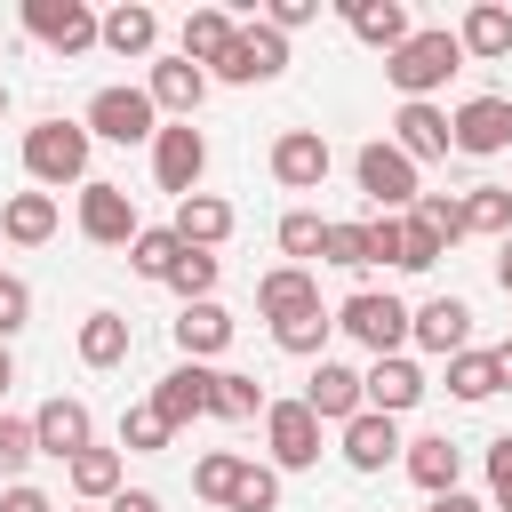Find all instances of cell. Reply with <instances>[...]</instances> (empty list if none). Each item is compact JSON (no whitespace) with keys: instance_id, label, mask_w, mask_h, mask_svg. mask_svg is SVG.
<instances>
[{"instance_id":"obj_1","label":"cell","mask_w":512,"mask_h":512,"mask_svg":"<svg viewBox=\"0 0 512 512\" xmlns=\"http://www.w3.org/2000/svg\"><path fill=\"white\" fill-rule=\"evenodd\" d=\"M456 64H464V48H456V32H448V24H432V32H408V40L384 56V72H392V88H400L408 104H424V96H432V88H440Z\"/></svg>"},{"instance_id":"obj_2","label":"cell","mask_w":512,"mask_h":512,"mask_svg":"<svg viewBox=\"0 0 512 512\" xmlns=\"http://www.w3.org/2000/svg\"><path fill=\"white\" fill-rule=\"evenodd\" d=\"M24 168H32L40 184H80V176H88V128H72V120L24 128Z\"/></svg>"},{"instance_id":"obj_3","label":"cell","mask_w":512,"mask_h":512,"mask_svg":"<svg viewBox=\"0 0 512 512\" xmlns=\"http://www.w3.org/2000/svg\"><path fill=\"white\" fill-rule=\"evenodd\" d=\"M336 328H344V336H360L376 360H392V344L408 336V304H400V296H376V288H360V296H344Z\"/></svg>"},{"instance_id":"obj_4","label":"cell","mask_w":512,"mask_h":512,"mask_svg":"<svg viewBox=\"0 0 512 512\" xmlns=\"http://www.w3.org/2000/svg\"><path fill=\"white\" fill-rule=\"evenodd\" d=\"M200 168H208V144H200V128H192V120H176V128H152V176H160V192L192 200Z\"/></svg>"},{"instance_id":"obj_5","label":"cell","mask_w":512,"mask_h":512,"mask_svg":"<svg viewBox=\"0 0 512 512\" xmlns=\"http://www.w3.org/2000/svg\"><path fill=\"white\" fill-rule=\"evenodd\" d=\"M352 176H360V192H368L376 208H416V160H408L400 144H360Z\"/></svg>"},{"instance_id":"obj_6","label":"cell","mask_w":512,"mask_h":512,"mask_svg":"<svg viewBox=\"0 0 512 512\" xmlns=\"http://www.w3.org/2000/svg\"><path fill=\"white\" fill-rule=\"evenodd\" d=\"M264 440H272V464H280V472L320 464V416H312L304 400H272V408H264Z\"/></svg>"},{"instance_id":"obj_7","label":"cell","mask_w":512,"mask_h":512,"mask_svg":"<svg viewBox=\"0 0 512 512\" xmlns=\"http://www.w3.org/2000/svg\"><path fill=\"white\" fill-rule=\"evenodd\" d=\"M88 136H104V144H144V136H152V96H144V88H96Z\"/></svg>"},{"instance_id":"obj_8","label":"cell","mask_w":512,"mask_h":512,"mask_svg":"<svg viewBox=\"0 0 512 512\" xmlns=\"http://www.w3.org/2000/svg\"><path fill=\"white\" fill-rule=\"evenodd\" d=\"M80 232H88L96 248H128L144 224H136V200H128L120 184H80Z\"/></svg>"},{"instance_id":"obj_9","label":"cell","mask_w":512,"mask_h":512,"mask_svg":"<svg viewBox=\"0 0 512 512\" xmlns=\"http://www.w3.org/2000/svg\"><path fill=\"white\" fill-rule=\"evenodd\" d=\"M448 144H456V152H472V160L512 152V104H504V96H472V104L448 120Z\"/></svg>"},{"instance_id":"obj_10","label":"cell","mask_w":512,"mask_h":512,"mask_svg":"<svg viewBox=\"0 0 512 512\" xmlns=\"http://www.w3.org/2000/svg\"><path fill=\"white\" fill-rule=\"evenodd\" d=\"M24 32L48 40V48H64V56L96 48V16H88L80 0H24Z\"/></svg>"},{"instance_id":"obj_11","label":"cell","mask_w":512,"mask_h":512,"mask_svg":"<svg viewBox=\"0 0 512 512\" xmlns=\"http://www.w3.org/2000/svg\"><path fill=\"white\" fill-rule=\"evenodd\" d=\"M280 64H288V40H280L272 24H248V32H232V48L216 56V80H240V88H248V80H272Z\"/></svg>"},{"instance_id":"obj_12","label":"cell","mask_w":512,"mask_h":512,"mask_svg":"<svg viewBox=\"0 0 512 512\" xmlns=\"http://www.w3.org/2000/svg\"><path fill=\"white\" fill-rule=\"evenodd\" d=\"M272 176H280L288 192H312V184L328 176V136H320V128H288V136L272 144Z\"/></svg>"},{"instance_id":"obj_13","label":"cell","mask_w":512,"mask_h":512,"mask_svg":"<svg viewBox=\"0 0 512 512\" xmlns=\"http://www.w3.org/2000/svg\"><path fill=\"white\" fill-rule=\"evenodd\" d=\"M256 312L280 328V320H296V312H320V280L304 272V264H280V272H264L256 280Z\"/></svg>"},{"instance_id":"obj_14","label":"cell","mask_w":512,"mask_h":512,"mask_svg":"<svg viewBox=\"0 0 512 512\" xmlns=\"http://www.w3.org/2000/svg\"><path fill=\"white\" fill-rule=\"evenodd\" d=\"M424 400V368L416 360H376L368 376H360V408H376V416H400V408H416Z\"/></svg>"},{"instance_id":"obj_15","label":"cell","mask_w":512,"mask_h":512,"mask_svg":"<svg viewBox=\"0 0 512 512\" xmlns=\"http://www.w3.org/2000/svg\"><path fill=\"white\" fill-rule=\"evenodd\" d=\"M408 336L424 344V352H464V336H472V304H456V296H432L424 312H408Z\"/></svg>"},{"instance_id":"obj_16","label":"cell","mask_w":512,"mask_h":512,"mask_svg":"<svg viewBox=\"0 0 512 512\" xmlns=\"http://www.w3.org/2000/svg\"><path fill=\"white\" fill-rule=\"evenodd\" d=\"M152 416L176 432V424H192V416H208V368L200 360H184V368H168L160 376V392H152Z\"/></svg>"},{"instance_id":"obj_17","label":"cell","mask_w":512,"mask_h":512,"mask_svg":"<svg viewBox=\"0 0 512 512\" xmlns=\"http://www.w3.org/2000/svg\"><path fill=\"white\" fill-rule=\"evenodd\" d=\"M152 112H176V120H192L200 112V96H208V72L200 64H184V56H168V64H152Z\"/></svg>"},{"instance_id":"obj_18","label":"cell","mask_w":512,"mask_h":512,"mask_svg":"<svg viewBox=\"0 0 512 512\" xmlns=\"http://www.w3.org/2000/svg\"><path fill=\"white\" fill-rule=\"evenodd\" d=\"M32 448H40V456H64V464H72V456L88 448V408H80V400H48V408L32 416Z\"/></svg>"},{"instance_id":"obj_19","label":"cell","mask_w":512,"mask_h":512,"mask_svg":"<svg viewBox=\"0 0 512 512\" xmlns=\"http://www.w3.org/2000/svg\"><path fill=\"white\" fill-rule=\"evenodd\" d=\"M392 456H400V432H392V416L360 408V416L344 424V464H352V472H384Z\"/></svg>"},{"instance_id":"obj_20","label":"cell","mask_w":512,"mask_h":512,"mask_svg":"<svg viewBox=\"0 0 512 512\" xmlns=\"http://www.w3.org/2000/svg\"><path fill=\"white\" fill-rule=\"evenodd\" d=\"M456 472H464V448H456L448 432H424V440H408V480H416V488H432V496H456Z\"/></svg>"},{"instance_id":"obj_21","label":"cell","mask_w":512,"mask_h":512,"mask_svg":"<svg viewBox=\"0 0 512 512\" xmlns=\"http://www.w3.org/2000/svg\"><path fill=\"white\" fill-rule=\"evenodd\" d=\"M168 232H176L184 248H200V256H208V248L232 232V208H224L216 192H192V200H176V224H168Z\"/></svg>"},{"instance_id":"obj_22","label":"cell","mask_w":512,"mask_h":512,"mask_svg":"<svg viewBox=\"0 0 512 512\" xmlns=\"http://www.w3.org/2000/svg\"><path fill=\"white\" fill-rule=\"evenodd\" d=\"M304 408H312V416H344V424H352V416H360V376H352L344 360H320V368H312V384H304Z\"/></svg>"},{"instance_id":"obj_23","label":"cell","mask_w":512,"mask_h":512,"mask_svg":"<svg viewBox=\"0 0 512 512\" xmlns=\"http://www.w3.org/2000/svg\"><path fill=\"white\" fill-rule=\"evenodd\" d=\"M344 24H352L368 48H384V56L408 40V8H400V0H344Z\"/></svg>"},{"instance_id":"obj_24","label":"cell","mask_w":512,"mask_h":512,"mask_svg":"<svg viewBox=\"0 0 512 512\" xmlns=\"http://www.w3.org/2000/svg\"><path fill=\"white\" fill-rule=\"evenodd\" d=\"M176 344H184L192 360L224 352V344H232V312H224V304H184V312H176Z\"/></svg>"},{"instance_id":"obj_25","label":"cell","mask_w":512,"mask_h":512,"mask_svg":"<svg viewBox=\"0 0 512 512\" xmlns=\"http://www.w3.org/2000/svg\"><path fill=\"white\" fill-rule=\"evenodd\" d=\"M456 48H464V56H512V8L480 0V8L456 24Z\"/></svg>"},{"instance_id":"obj_26","label":"cell","mask_w":512,"mask_h":512,"mask_svg":"<svg viewBox=\"0 0 512 512\" xmlns=\"http://www.w3.org/2000/svg\"><path fill=\"white\" fill-rule=\"evenodd\" d=\"M400 152L408 160H440L448 152V112H432V104H400Z\"/></svg>"},{"instance_id":"obj_27","label":"cell","mask_w":512,"mask_h":512,"mask_svg":"<svg viewBox=\"0 0 512 512\" xmlns=\"http://www.w3.org/2000/svg\"><path fill=\"white\" fill-rule=\"evenodd\" d=\"M0 232H8L16 248H40V240L56 232V200H48V192H16V200L0 208Z\"/></svg>"},{"instance_id":"obj_28","label":"cell","mask_w":512,"mask_h":512,"mask_svg":"<svg viewBox=\"0 0 512 512\" xmlns=\"http://www.w3.org/2000/svg\"><path fill=\"white\" fill-rule=\"evenodd\" d=\"M96 40H104L112 56H144V48L160 40V16H152V8H112V16L96 24Z\"/></svg>"},{"instance_id":"obj_29","label":"cell","mask_w":512,"mask_h":512,"mask_svg":"<svg viewBox=\"0 0 512 512\" xmlns=\"http://www.w3.org/2000/svg\"><path fill=\"white\" fill-rule=\"evenodd\" d=\"M232 32H240V24H232L224 8H192V16H184V64H216V56L232 48Z\"/></svg>"},{"instance_id":"obj_30","label":"cell","mask_w":512,"mask_h":512,"mask_svg":"<svg viewBox=\"0 0 512 512\" xmlns=\"http://www.w3.org/2000/svg\"><path fill=\"white\" fill-rule=\"evenodd\" d=\"M80 360L88 368H120L128 360V320L120 312H88L80 320Z\"/></svg>"},{"instance_id":"obj_31","label":"cell","mask_w":512,"mask_h":512,"mask_svg":"<svg viewBox=\"0 0 512 512\" xmlns=\"http://www.w3.org/2000/svg\"><path fill=\"white\" fill-rule=\"evenodd\" d=\"M208 408H216V416H232V424H248V416L264 408V384H256V376H240V368H208Z\"/></svg>"},{"instance_id":"obj_32","label":"cell","mask_w":512,"mask_h":512,"mask_svg":"<svg viewBox=\"0 0 512 512\" xmlns=\"http://www.w3.org/2000/svg\"><path fill=\"white\" fill-rule=\"evenodd\" d=\"M456 208H464V232H512V184H472Z\"/></svg>"},{"instance_id":"obj_33","label":"cell","mask_w":512,"mask_h":512,"mask_svg":"<svg viewBox=\"0 0 512 512\" xmlns=\"http://www.w3.org/2000/svg\"><path fill=\"white\" fill-rule=\"evenodd\" d=\"M448 392H456V400H488V392H504V384H496V360L464 344V352L448 360Z\"/></svg>"},{"instance_id":"obj_34","label":"cell","mask_w":512,"mask_h":512,"mask_svg":"<svg viewBox=\"0 0 512 512\" xmlns=\"http://www.w3.org/2000/svg\"><path fill=\"white\" fill-rule=\"evenodd\" d=\"M176 256H184V240H176V232H136V240H128V264H136L144 280H168V272H176Z\"/></svg>"},{"instance_id":"obj_35","label":"cell","mask_w":512,"mask_h":512,"mask_svg":"<svg viewBox=\"0 0 512 512\" xmlns=\"http://www.w3.org/2000/svg\"><path fill=\"white\" fill-rule=\"evenodd\" d=\"M72 488L80 496H120V456L112 448H80L72 456Z\"/></svg>"},{"instance_id":"obj_36","label":"cell","mask_w":512,"mask_h":512,"mask_svg":"<svg viewBox=\"0 0 512 512\" xmlns=\"http://www.w3.org/2000/svg\"><path fill=\"white\" fill-rule=\"evenodd\" d=\"M408 216H416V224H424L440 248H448V240H464V208H456L448 192H416V208H408Z\"/></svg>"},{"instance_id":"obj_37","label":"cell","mask_w":512,"mask_h":512,"mask_svg":"<svg viewBox=\"0 0 512 512\" xmlns=\"http://www.w3.org/2000/svg\"><path fill=\"white\" fill-rule=\"evenodd\" d=\"M240 464H248V456L216 448V456H200V464H192V488H200L208 504H232V480H240Z\"/></svg>"},{"instance_id":"obj_38","label":"cell","mask_w":512,"mask_h":512,"mask_svg":"<svg viewBox=\"0 0 512 512\" xmlns=\"http://www.w3.org/2000/svg\"><path fill=\"white\" fill-rule=\"evenodd\" d=\"M168 288H176L184 304H208V288H216V256L184 248V256H176V272H168Z\"/></svg>"},{"instance_id":"obj_39","label":"cell","mask_w":512,"mask_h":512,"mask_svg":"<svg viewBox=\"0 0 512 512\" xmlns=\"http://www.w3.org/2000/svg\"><path fill=\"white\" fill-rule=\"evenodd\" d=\"M280 504V480L264 472V464H240V480H232V504L224 512H272Z\"/></svg>"},{"instance_id":"obj_40","label":"cell","mask_w":512,"mask_h":512,"mask_svg":"<svg viewBox=\"0 0 512 512\" xmlns=\"http://www.w3.org/2000/svg\"><path fill=\"white\" fill-rule=\"evenodd\" d=\"M328 328H336L328 312H296V320H280L272 336H280V352H320V344H328Z\"/></svg>"},{"instance_id":"obj_41","label":"cell","mask_w":512,"mask_h":512,"mask_svg":"<svg viewBox=\"0 0 512 512\" xmlns=\"http://www.w3.org/2000/svg\"><path fill=\"white\" fill-rule=\"evenodd\" d=\"M320 256L328 264H368V224H328L320 232Z\"/></svg>"},{"instance_id":"obj_42","label":"cell","mask_w":512,"mask_h":512,"mask_svg":"<svg viewBox=\"0 0 512 512\" xmlns=\"http://www.w3.org/2000/svg\"><path fill=\"white\" fill-rule=\"evenodd\" d=\"M40 448H32V424L24 416H0V472H24Z\"/></svg>"},{"instance_id":"obj_43","label":"cell","mask_w":512,"mask_h":512,"mask_svg":"<svg viewBox=\"0 0 512 512\" xmlns=\"http://www.w3.org/2000/svg\"><path fill=\"white\" fill-rule=\"evenodd\" d=\"M320 232H328V224H320V216H304V208H296V216H280V248H288V256H320Z\"/></svg>"},{"instance_id":"obj_44","label":"cell","mask_w":512,"mask_h":512,"mask_svg":"<svg viewBox=\"0 0 512 512\" xmlns=\"http://www.w3.org/2000/svg\"><path fill=\"white\" fill-rule=\"evenodd\" d=\"M120 440H128V448H144V456H152V448H168V424L152 416V400H144V408H128V424H120Z\"/></svg>"},{"instance_id":"obj_45","label":"cell","mask_w":512,"mask_h":512,"mask_svg":"<svg viewBox=\"0 0 512 512\" xmlns=\"http://www.w3.org/2000/svg\"><path fill=\"white\" fill-rule=\"evenodd\" d=\"M24 312H32V288H24V280H0V344L24 328Z\"/></svg>"},{"instance_id":"obj_46","label":"cell","mask_w":512,"mask_h":512,"mask_svg":"<svg viewBox=\"0 0 512 512\" xmlns=\"http://www.w3.org/2000/svg\"><path fill=\"white\" fill-rule=\"evenodd\" d=\"M368 264H400V224H392V216L368 224Z\"/></svg>"},{"instance_id":"obj_47","label":"cell","mask_w":512,"mask_h":512,"mask_svg":"<svg viewBox=\"0 0 512 512\" xmlns=\"http://www.w3.org/2000/svg\"><path fill=\"white\" fill-rule=\"evenodd\" d=\"M320 16V0H280L272 8V32H296V24H312Z\"/></svg>"},{"instance_id":"obj_48","label":"cell","mask_w":512,"mask_h":512,"mask_svg":"<svg viewBox=\"0 0 512 512\" xmlns=\"http://www.w3.org/2000/svg\"><path fill=\"white\" fill-rule=\"evenodd\" d=\"M488 488H512V432L488 440Z\"/></svg>"},{"instance_id":"obj_49","label":"cell","mask_w":512,"mask_h":512,"mask_svg":"<svg viewBox=\"0 0 512 512\" xmlns=\"http://www.w3.org/2000/svg\"><path fill=\"white\" fill-rule=\"evenodd\" d=\"M0 512H56V504H48V496H40V488H24V480H16V488H8V496H0Z\"/></svg>"},{"instance_id":"obj_50","label":"cell","mask_w":512,"mask_h":512,"mask_svg":"<svg viewBox=\"0 0 512 512\" xmlns=\"http://www.w3.org/2000/svg\"><path fill=\"white\" fill-rule=\"evenodd\" d=\"M112 512H160V496H152V488H120V496H112Z\"/></svg>"},{"instance_id":"obj_51","label":"cell","mask_w":512,"mask_h":512,"mask_svg":"<svg viewBox=\"0 0 512 512\" xmlns=\"http://www.w3.org/2000/svg\"><path fill=\"white\" fill-rule=\"evenodd\" d=\"M488 360H496V384H512V336H504V344H496Z\"/></svg>"},{"instance_id":"obj_52","label":"cell","mask_w":512,"mask_h":512,"mask_svg":"<svg viewBox=\"0 0 512 512\" xmlns=\"http://www.w3.org/2000/svg\"><path fill=\"white\" fill-rule=\"evenodd\" d=\"M496 288H512V232H504V248H496Z\"/></svg>"},{"instance_id":"obj_53","label":"cell","mask_w":512,"mask_h":512,"mask_svg":"<svg viewBox=\"0 0 512 512\" xmlns=\"http://www.w3.org/2000/svg\"><path fill=\"white\" fill-rule=\"evenodd\" d=\"M432 512H480V504H472V496H440Z\"/></svg>"},{"instance_id":"obj_54","label":"cell","mask_w":512,"mask_h":512,"mask_svg":"<svg viewBox=\"0 0 512 512\" xmlns=\"http://www.w3.org/2000/svg\"><path fill=\"white\" fill-rule=\"evenodd\" d=\"M8 384H16V360H8V344H0V400H8Z\"/></svg>"},{"instance_id":"obj_55","label":"cell","mask_w":512,"mask_h":512,"mask_svg":"<svg viewBox=\"0 0 512 512\" xmlns=\"http://www.w3.org/2000/svg\"><path fill=\"white\" fill-rule=\"evenodd\" d=\"M496 504H504V512H512V488H496Z\"/></svg>"},{"instance_id":"obj_56","label":"cell","mask_w":512,"mask_h":512,"mask_svg":"<svg viewBox=\"0 0 512 512\" xmlns=\"http://www.w3.org/2000/svg\"><path fill=\"white\" fill-rule=\"evenodd\" d=\"M0 112H8V88H0Z\"/></svg>"},{"instance_id":"obj_57","label":"cell","mask_w":512,"mask_h":512,"mask_svg":"<svg viewBox=\"0 0 512 512\" xmlns=\"http://www.w3.org/2000/svg\"><path fill=\"white\" fill-rule=\"evenodd\" d=\"M0 280H8V272H0Z\"/></svg>"}]
</instances>
